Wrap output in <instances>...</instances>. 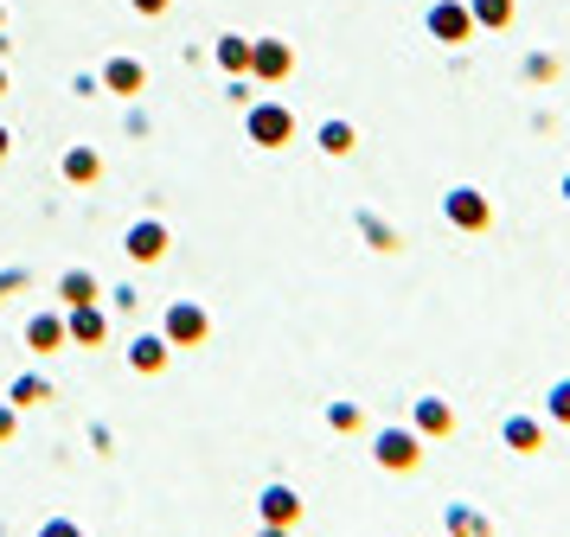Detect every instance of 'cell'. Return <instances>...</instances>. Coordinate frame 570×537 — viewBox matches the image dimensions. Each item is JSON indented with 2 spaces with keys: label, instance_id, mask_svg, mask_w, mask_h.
Here are the masks:
<instances>
[{
  "label": "cell",
  "instance_id": "6da1fadb",
  "mask_svg": "<svg viewBox=\"0 0 570 537\" xmlns=\"http://www.w3.org/2000/svg\"><path fill=\"white\" fill-rule=\"evenodd\" d=\"M160 339H174V346H199V339H212V314L206 307H167Z\"/></svg>",
  "mask_w": 570,
  "mask_h": 537
},
{
  "label": "cell",
  "instance_id": "7a4b0ae2",
  "mask_svg": "<svg viewBox=\"0 0 570 537\" xmlns=\"http://www.w3.org/2000/svg\"><path fill=\"white\" fill-rule=\"evenodd\" d=\"M372 455H379V467H391V474H411L416 460H423V441L404 429H385L379 441H372Z\"/></svg>",
  "mask_w": 570,
  "mask_h": 537
},
{
  "label": "cell",
  "instance_id": "3957f363",
  "mask_svg": "<svg viewBox=\"0 0 570 537\" xmlns=\"http://www.w3.org/2000/svg\"><path fill=\"white\" fill-rule=\"evenodd\" d=\"M65 339H71V332H65V320H58V314H39V320L27 327V346H32V352H58Z\"/></svg>",
  "mask_w": 570,
  "mask_h": 537
},
{
  "label": "cell",
  "instance_id": "277c9868",
  "mask_svg": "<svg viewBox=\"0 0 570 537\" xmlns=\"http://www.w3.org/2000/svg\"><path fill=\"white\" fill-rule=\"evenodd\" d=\"M500 435H507V448H513V455H539V448H544V435H539V422H532V416H513Z\"/></svg>",
  "mask_w": 570,
  "mask_h": 537
},
{
  "label": "cell",
  "instance_id": "5b68a950",
  "mask_svg": "<svg viewBox=\"0 0 570 537\" xmlns=\"http://www.w3.org/2000/svg\"><path fill=\"white\" fill-rule=\"evenodd\" d=\"M160 250H167V230H160V225H135L129 230V256H135V262H155Z\"/></svg>",
  "mask_w": 570,
  "mask_h": 537
},
{
  "label": "cell",
  "instance_id": "8992f818",
  "mask_svg": "<svg viewBox=\"0 0 570 537\" xmlns=\"http://www.w3.org/2000/svg\"><path fill=\"white\" fill-rule=\"evenodd\" d=\"M449 218L468 225V230H481V225H488V205L474 199V192H455V199H449Z\"/></svg>",
  "mask_w": 570,
  "mask_h": 537
},
{
  "label": "cell",
  "instance_id": "52a82bcc",
  "mask_svg": "<svg viewBox=\"0 0 570 537\" xmlns=\"http://www.w3.org/2000/svg\"><path fill=\"white\" fill-rule=\"evenodd\" d=\"M295 493H288V486H269V493H263V518H269V525H288V518H295Z\"/></svg>",
  "mask_w": 570,
  "mask_h": 537
},
{
  "label": "cell",
  "instance_id": "ba28073f",
  "mask_svg": "<svg viewBox=\"0 0 570 537\" xmlns=\"http://www.w3.org/2000/svg\"><path fill=\"white\" fill-rule=\"evenodd\" d=\"M129 365H135V371H160V365H167V346H160V332H148V339H135Z\"/></svg>",
  "mask_w": 570,
  "mask_h": 537
},
{
  "label": "cell",
  "instance_id": "9c48e42d",
  "mask_svg": "<svg viewBox=\"0 0 570 537\" xmlns=\"http://www.w3.org/2000/svg\"><path fill=\"white\" fill-rule=\"evenodd\" d=\"M257 141H269V148H283L288 141V116L283 109H257Z\"/></svg>",
  "mask_w": 570,
  "mask_h": 537
},
{
  "label": "cell",
  "instance_id": "30bf717a",
  "mask_svg": "<svg viewBox=\"0 0 570 537\" xmlns=\"http://www.w3.org/2000/svg\"><path fill=\"white\" fill-rule=\"evenodd\" d=\"M65 332H71L78 346H97V339H104V314H97V307H83V314H78V320H71Z\"/></svg>",
  "mask_w": 570,
  "mask_h": 537
},
{
  "label": "cell",
  "instance_id": "8fae6325",
  "mask_svg": "<svg viewBox=\"0 0 570 537\" xmlns=\"http://www.w3.org/2000/svg\"><path fill=\"white\" fill-rule=\"evenodd\" d=\"M449 531H455V537H493L488 518H474L468 506H449Z\"/></svg>",
  "mask_w": 570,
  "mask_h": 537
},
{
  "label": "cell",
  "instance_id": "7c38bea8",
  "mask_svg": "<svg viewBox=\"0 0 570 537\" xmlns=\"http://www.w3.org/2000/svg\"><path fill=\"white\" fill-rule=\"evenodd\" d=\"M416 422H423L430 435H442L449 422H455V416H449V404H436V397H423V404H416Z\"/></svg>",
  "mask_w": 570,
  "mask_h": 537
},
{
  "label": "cell",
  "instance_id": "4fadbf2b",
  "mask_svg": "<svg viewBox=\"0 0 570 537\" xmlns=\"http://www.w3.org/2000/svg\"><path fill=\"white\" fill-rule=\"evenodd\" d=\"M90 295H97V281L83 276V269H78V276H65V301H78V307H90Z\"/></svg>",
  "mask_w": 570,
  "mask_h": 537
},
{
  "label": "cell",
  "instance_id": "5bb4252c",
  "mask_svg": "<svg viewBox=\"0 0 570 537\" xmlns=\"http://www.w3.org/2000/svg\"><path fill=\"white\" fill-rule=\"evenodd\" d=\"M551 416H558V422H570V378L551 390Z\"/></svg>",
  "mask_w": 570,
  "mask_h": 537
},
{
  "label": "cell",
  "instance_id": "9a60e30c",
  "mask_svg": "<svg viewBox=\"0 0 570 537\" xmlns=\"http://www.w3.org/2000/svg\"><path fill=\"white\" fill-rule=\"evenodd\" d=\"M13 397H20V404H39V397H46V384H39V378H20V384H13Z\"/></svg>",
  "mask_w": 570,
  "mask_h": 537
},
{
  "label": "cell",
  "instance_id": "2e32d148",
  "mask_svg": "<svg viewBox=\"0 0 570 537\" xmlns=\"http://www.w3.org/2000/svg\"><path fill=\"white\" fill-rule=\"evenodd\" d=\"M39 537H78V525H71V518H52V525H46Z\"/></svg>",
  "mask_w": 570,
  "mask_h": 537
},
{
  "label": "cell",
  "instance_id": "e0dca14e",
  "mask_svg": "<svg viewBox=\"0 0 570 537\" xmlns=\"http://www.w3.org/2000/svg\"><path fill=\"white\" fill-rule=\"evenodd\" d=\"M7 435H13V409H0V441H7Z\"/></svg>",
  "mask_w": 570,
  "mask_h": 537
},
{
  "label": "cell",
  "instance_id": "ac0fdd59",
  "mask_svg": "<svg viewBox=\"0 0 570 537\" xmlns=\"http://www.w3.org/2000/svg\"><path fill=\"white\" fill-rule=\"evenodd\" d=\"M263 537H288V531H283V525H269V531H263Z\"/></svg>",
  "mask_w": 570,
  "mask_h": 537
},
{
  "label": "cell",
  "instance_id": "d6986e66",
  "mask_svg": "<svg viewBox=\"0 0 570 537\" xmlns=\"http://www.w3.org/2000/svg\"><path fill=\"white\" fill-rule=\"evenodd\" d=\"M564 192H570V179H564Z\"/></svg>",
  "mask_w": 570,
  "mask_h": 537
},
{
  "label": "cell",
  "instance_id": "ffe728a7",
  "mask_svg": "<svg viewBox=\"0 0 570 537\" xmlns=\"http://www.w3.org/2000/svg\"><path fill=\"white\" fill-rule=\"evenodd\" d=\"M0 148H7V141H0Z\"/></svg>",
  "mask_w": 570,
  "mask_h": 537
}]
</instances>
